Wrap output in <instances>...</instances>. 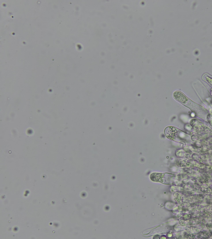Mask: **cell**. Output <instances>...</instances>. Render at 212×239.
Listing matches in <instances>:
<instances>
[{
	"mask_svg": "<svg viewBox=\"0 0 212 239\" xmlns=\"http://www.w3.org/2000/svg\"><path fill=\"white\" fill-rule=\"evenodd\" d=\"M177 132V130L175 128L169 127L167 128L165 130V134L168 138L174 140L176 136Z\"/></svg>",
	"mask_w": 212,
	"mask_h": 239,
	"instance_id": "1",
	"label": "cell"
}]
</instances>
